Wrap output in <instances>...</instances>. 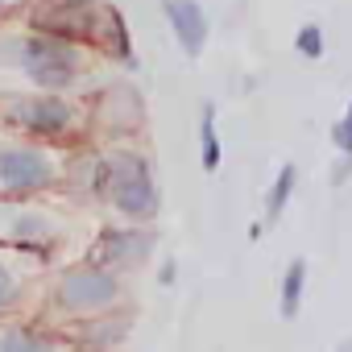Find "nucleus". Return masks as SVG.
I'll return each instance as SVG.
<instances>
[{"label": "nucleus", "mask_w": 352, "mask_h": 352, "mask_svg": "<svg viewBox=\"0 0 352 352\" xmlns=\"http://www.w3.org/2000/svg\"><path fill=\"white\" fill-rule=\"evenodd\" d=\"M166 17H170V30L179 34V46L199 58L204 54V42H208V17L195 0H166Z\"/></svg>", "instance_id": "obj_5"}, {"label": "nucleus", "mask_w": 352, "mask_h": 352, "mask_svg": "<svg viewBox=\"0 0 352 352\" xmlns=\"http://www.w3.org/2000/svg\"><path fill=\"white\" fill-rule=\"evenodd\" d=\"M100 179H104V191L108 199L124 212V216H153L157 212V191H153V179L137 153H112L100 162Z\"/></svg>", "instance_id": "obj_1"}, {"label": "nucleus", "mask_w": 352, "mask_h": 352, "mask_svg": "<svg viewBox=\"0 0 352 352\" xmlns=\"http://www.w3.org/2000/svg\"><path fill=\"white\" fill-rule=\"evenodd\" d=\"M149 249V232H108L100 241V257L104 261H116V257H129V253H145Z\"/></svg>", "instance_id": "obj_9"}, {"label": "nucleus", "mask_w": 352, "mask_h": 352, "mask_svg": "<svg viewBox=\"0 0 352 352\" xmlns=\"http://www.w3.org/2000/svg\"><path fill=\"white\" fill-rule=\"evenodd\" d=\"M331 141H336L344 153H352V100H348V112H344V120L331 129Z\"/></svg>", "instance_id": "obj_13"}, {"label": "nucleus", "mask_w": 352, "mask_h": 352, "mask_svg": "<svg viewBox=\"0 0 352 352\" xmlns=\"http://www.w3.org/2000/svg\"><path fill=\"white\" fill-rule=\"evenodd\" d=\"M13 302H17V278H13L5 265H0V311L13 307Z\"/></svg>", "instance_id": "obj_14"}, {"label": "nucleus", "mask_w": 352, "mask_h": 352, "mask_svg": "<svg viewBox=\"0 0 352 352\" xmlns=\"http://www.w3.org/2000/svg\"><path fill=\"white\" fill-rule=\"evenodd\" d=\"M50 179H54V166L38 149H25V145L0 149V183H5V187H13V191H38Z\"/></svg>", "instance_id": "obj_4"}, {"label": "nucleus", "mask_w": 352, "mask_h": 352, "mask_svg": "<svg viewBox=\"0 0 352 352\" xmlns=\"http://www.w3.org/2000/svg\"><path fill=\"white\" fill-rule=\"evenodd\" d=\"M116 278L104 270H75L58 282V307L71 315H87V311H104L116 302Z\"/></svg>", "instance_id": "obj_3"}, {"label": "nucleus", "mask_w": 352, "mask_h": 352, "mask_svg": "<svg viewBox=\"0 0 352 352\" xmlns=\"http://www.w3.org/2000/svg\"><path fill=\"white\" fill-rule=\"evenodd\" d=\"M340 352H352V340H344V344H340Z\"/></svg>", "instance_id": "obj_15"}, {"label": "nucleus", "mask_w": 352, "mask_h": 352, "mask_svg": "<svg viewBox=\"0 0 352 352\" xmlns=\"http://www.w3.org/2000/svg\"><path fill=\"white\" fill-rule=\"evenodd\" d=\"M21 67L38 87H67L79 71V58L63 38H42L38 34L21 46Z\"/></svg>", "instance_id": "obj_2"}, {"label": "nucleus", "mask_w": 352, "mask_h": 352, "mask_svg": "<svg viewBox=\"0 0 352 352\" xmlns=\"http://www.w3.org/2000/svg\"><path fill=\"white\" fill-rule=\"evenodd\" d=\"M302 286H307V261H290L286 265V278H282V315L294 319L298 315V302H302Z\"/></svg>", "instance_id": "obj_7"}, {"label": "nucleus", "mask_w": 352, "mask_h": 352, "mask_svg": "<svg viewBox=\"0 0 352 352\" xmlns=\"http://www.w3.org/2000/svg\"><path fill=\"white\" fill-rule=\"evenodd\" d=\"M0 5H5V0H0Z\"/></svg>", "instance_id": "obj_16"}, {"label": "nucleus", "mask_w": 352, "mask_h": 352, "mask_svg": "<svg viewBox=\"0 0 352 352\" xmlns=\"http://www.w3.org/2000/svg\"><path fill=\"white\" fill-rule=\"evenodd\" d=\"M199 149H204V170L216 174L220 170V137H216V108L212 104L204 108V120H199Z\"/></svg>", "instance_id": "obj_10"}, {"label": "nucleus", "mask_w": 352, "mask_h": 352, "mask_svg": "<svg viewBox=\"0 0 352 352\" xmlns=\"http://www.w3.org/2000/svg\"><path fill=\"white\" fill-rule=\"evenodd\" d=\"M294 179H298V174H294V166L286 162V166L278 170V179H274L270 195H265V220H270V224L286 212V204H290V195H294Z\"/></svg>", "instance_id": "obj_8"}, {"label": "nucleus", "mask_w": 352, "mask_h": 352, "mask_svg": "<svg viewBox=\"0 0 352 352\" xmlns=\"http://www.w3.org/2000/svg\"><path fill=\"white\" fill-rule=\"evenodd\" d=\"M0 352H54V344L46 336L30 331V327H17V331H9L0 340Z\"/></svg>", "instance_id": "obj_11"}, {"label": "nucleus", "mask_w": 352, "mask_h": 352, "mask_svg": "<svg viewBox=\"0 0 352 352\" xmlns=\"http://www.w3.org/2000/svg\"><path fill=\"white\" fill-rule=\"evenodd\" d=\"M13 120L25 124L30 133H63L71 124V108L63 100H17L13 104Z\"/></svg>", "instance_id": "obj_6"}, {"label": "nucleus", "mask_w": 352, "mask_h": 352, "mask_svg": "<svg viewBox=\"0 0 352 352\" xmlns=\"http://www.w3.org/2000/svg\"><path fill=\"white\" fill-rule=\"evenodd\" d=\"M294 46H298V54H307V58H323V30H319V25H302Z\"/></svg>", "instance_id": "obj_12"}]
</instances>
